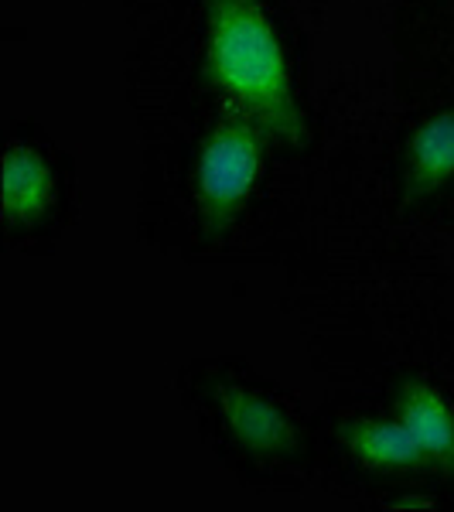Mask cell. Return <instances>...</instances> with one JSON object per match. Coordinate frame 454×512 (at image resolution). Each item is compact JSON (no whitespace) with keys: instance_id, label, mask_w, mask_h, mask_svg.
Wrapping results in <instances>:
<instances>
[{"instance_id":"2","label":"cell","mask_w":454,"mask_h":512,"mask_svg":"<svg viewBox=\"0 0 454 512\" xmlns=\"http://www.w3.org/2000/svg\"><path fill=\"white\" fill-rule=\"evenodd\" d=\"M270 140L274 137L260 123L233 110L222 113L205 134L195 161V216L205 243L219 239L246 209Z\"/></svg>"},{"instance_id":"3","label":"cell","mask_w":454,"mask_h":512,"mask_svg":"<svg viewBox=\"0 0 454 512\" xmlns=\"http://www.w3.org/2000/svg\"><path fill=\"white\" fill-rule=\"evenodd\" d=\"M59 185L48 161L31 147H11L0 168V209L11 226H31L52 212Z\"/></svg>"},{"instance_id":"4","label":"cell","mask_w":454,"mask_h":512,"mask_svg":"<svg viewBox=\"0 0 454 512\" xmlns=\"http://www.w3.org/2000/svg\"><path fill=\"white\" fill-rule=\"evenodd\" d=\"M219 407L229 431L243 448L257 454H284L297 448V431L277 403L263 400L260 393H250L243 386H222Z\"/></svg>"},{"instance_id":"6","label":"cell","mask_w":454,"mask_h":512,"mask_svg":"<svg viewBox=\"0 0 454 512\" xmlns=\"http://www.w3.org/2000/svg\"><path fill=\"white\" fill-rule=\"evenodd\" d=\"M396 420L414 434L431 468H441L448 475L454 472V410L434 386H403L400 400H396Z\"/></svg>"},{"instance_id":"7","label":"cell","mask_w":454,"mask_h":512,"mask_svg":"<svg viewBox=\"0 0 454 512\" xmlns=\"http://www.w3.org/2000/svg\"><path fill=\"white\" fill-rule=\"evenodd\" d=\"M454 178V110L424 120L407 140L403 188L407 198H424Z\"/></svg>"},{"instance_id":"1","label":"cell","mask_w":454,"mask_h":512,"mask_svg":"<svg viewBox=\"0 0 454 512\" xmlns=\"http://www.w3.org/2000/svg\"><path fill=\"white\" fill-rule=\"evenodd\" d=\"M205 82L226 110L260 123L274 140L301 144L304 120L287 55L260 0H205Z\"/></svg>"},{"instance_id":"5","label":"cell","mask_w":454,"mask_h":512,"mask_svg":"<svg viewBox=\"0 0 454 512\" xmlns=\"http://www.w3.org/2000/svg\"><path fill=\"white\" fill-rule=\"evenodd\" d=\"M342 441L352 458L369 472H424L431 468L424 448L400 420H356L342 427Z\"/></svg>"}]
</instances>
